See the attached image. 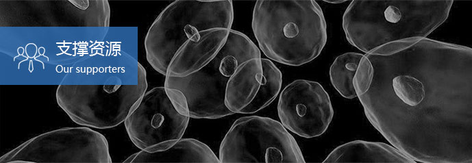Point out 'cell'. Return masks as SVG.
<instances>
[{"label": "cell", "instance_id": "15", "mask_svg": "<svg viewBox=\"0 0 472 163\" xmlns=\"http://www.w3.org/2000/svg\"><path fill=\"white\" fill-rule=\"evenodd\" d=\"M364 54L347 52L337 56L330 67L332 85L344 98L357 97L353 86V77Z\"/></svg>", "mask_w": 472, "mask_h": 163}, {"label": "cell", "instance_id": "3", "mask_svg": "<svg viewBox=\"0 0 472 163\" xmlns=\"http://www.w3.org/2000/svg\"><path fill=\"white\" fill-rule=\"evenodd\" d=\"M251 27L262 52L288 66L314 60L327 39L323 10L314 0L257 1Z\"/></svg>", "mask_w": 472, "mask_h": 163}, {"label": "cell", "instance_id": "6", "mask_svg": "<svg viewBox=\"0 0 472 163\" xmlns=\"http://www.w3.org/2000/svg\"><path fill=\"white\" fill-rule=\"evenodd\" d=\"M147 89L146 71L139 63L136 84H60L55 98L58 105L77 124L108 129L125 122Z\"/></svg>", "mask_w": 472, "mask_h": 163}, {"label": "cell", "instance_id": "10", "mask_svg": "<svg viewBox=\"0 0 472 163\" xmlns=\"http://www.w3.org/2000/svg\"><path fill=\"white\" fill-rule=\"evenodd\" d=\"M277 114L281 123L296 135L311 138L321 136L334 117L330 97L319 82L297 79L280 94Z\"/></svg>", "mask_w": 472, "mask_h": 163}, {"label": "cell", "instance_id": "1", "mask_svg": "<svg viewBox=\"0 0 472 163\" xmlns=\"http://www.w3.org/2000/svg\"><path fill=\"white\" fill-rule=\"evenodd\" d=\"M353 86L370 123L422 163H472V49L428 38L363 55Z\"/></svg>", "mask_w": 472, "mask_h": 163}, {"label": "cell", "instance_id": "5", "mask_svg": "<svg viewBox=\"0 0 472 163\" xmlns=\"http://www.w3.org/2000/svg\"><path fill=\"white\" fill-rule=\"evenodd\" d=\"M253 58H261L258 47L245 34L231 29L225 44L210 62L186 77H166L164 86L184 93L190 118L218 119L234 114L224 102L227 84L242 63Z\"/></svg>", "mask_w": 472, "mask_h": 163}, {"label": "cell", "instance_id": "2", "mask_svg": "<svg viewBox=\"0 0 472 163\" xmlns=\"http://www.w3.org/2000/svg\"><path fill=\"white\" fill-rule=\"evenodd\" d=\"M453 0H353L342 26L364 53L398 41L427 38L448 18Z\"/></svg>", "mask_w": 472, "mask_h": 163}, {"label": "cell", "instance_id": "14", "mask_svg": "<svg viewBox=\"0 0 472 163\" xmlns=\"http://www.w3.org/2000/svg\"><path fill=\"white\" fill-rule=\"evenodd\" d=\"M125 163H220L219 157L205 143L194 138H181L166 150H142L129 156Z\"/></svg>", "mask_w": 472, "mask_h": 163}, {"label": "cell", "instance_id": "13", "mask_svg": "<svg viewBox=\"0 0 472 163\" xmlns=\"http://www.w3.org/2000/svg\"><path fill=\"white\" fill-rule=\"evenodd\" d=\"M323 162L416 163L393 145L364 140H353L336 147Z\"/></svg>", "mask_w": 472, "mask_h": 163}, {"label": "cell", "instance_id": "9", "mask_svg": "<svg viewBox=\"0 0 472 163\" xmlns=\"http://www.w3.org/2000/svg\"><path fill=\"white\" fill-rule=\"evenodd\" d=\"M190 118L177 112L164 86H158L145 92L124 124L136 147L156 152L167 149L180 140Z\"/></svg>", "mask_w": 472, "mask_h": 163}, {"label": "cell", "instance_id": "12", "mask_svg": "<svg viewBox=\"0 0 472 163\" xmlns=\"http://www.w3.org/2000/svg\"><path fill=\"white\" fill-rule=\"evenodd\" d=\"M229 31L215 28L196 34L177 51L169 64L165 77H183L201 70L219 53Z\"/></svg>", "mask_w": 472, "mask_h": 163}, {"label": "cell", "instance_id": "7", "mask_svg": "<svg viewBox=\"0 0 472 163\" xmlns=\"http://www.w3.org/2000/svg\"><path fill=\"white\" fill-rule=\"evenodd\" d=\"M221 163H304L294 137L275 119L248 116L236 119L221 141Z\"/></svg>", "mask_w": 472, "mask_h": 163}, {"label": "cell", "instance_id": "11", "mask_svg": "<svg viewBox=\"0 0 472 163\" xmlns=\"http://www.w3.org/2000/svg\"><path fill=\"white\" fill-rule=\"evenodd\" d=\"M282 85V73L271 60L251 58L242 63L229 78L225 105L234 114L256 113L275 99Z\"/></svg>", "mask_w": 472, "mask_h": 163}, {"label": "cell", "instance_id": "16", "mask_svg": "<svg viewBox=\"0 0 472 163\" xmlns=\"http://www.w3.org/2000/svg\"><path fill=\"white\" fill-rule=\"evenodd\" d=\"M165 90L177 112L181 115L190 117L189 107L184 93L175 88H165Z\"/></svg>", "mask_w": 472, "mask_h": 163}, {"label": "cell", "instance_id": "4", "mask_svg": "<svg viewBox=\"0 0 472 163\" xmlns=\"http://www.w3.org/2000/svg\"><path fill=\"white\" fill-rule=\"evenodd\" d=\"M233 21L232 1H175L159 14L147 31V60L157 72L166 76L169 62L186 41L203 30L231 29Z\"/></svg>", "mask_w": 472, "mask_h": 163}, {"label": "cell", "instance_id": "8", "mask_svg": "<svg viewBox=\"0 0 472 163\" xmlns=\"http://www.w3.org/2000/svg\"><path fill=\"white\" fill-rule=\"evenodd\" d=\"M1 163H111L105 136L86 127H64L27 141L1 157Z\"/></svg>", "mask_w": 472, "mask_h": 163}, {"label": "cell", "instance_id": "17", "mask_svg": "<svg viewBox=\"0 0 472 163\" xmlns=\"http://www.w3.org/2000/svg\"><path fill=\"white\" fill-rule=\"evenodd\" d=\"M345 1H344V0L325 1V2L329 3H333V4L341 3H343Z\"/></svg>", "mask_w": 472, "mask_h": 163}]
</instances>
